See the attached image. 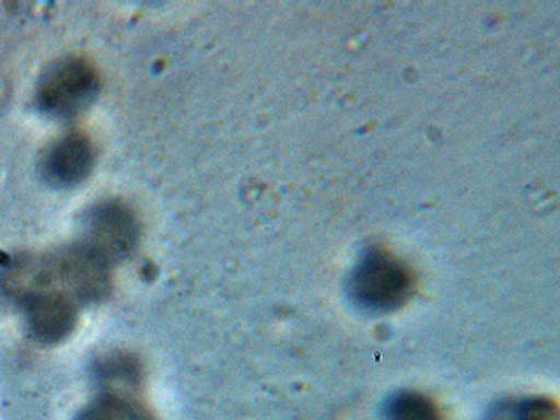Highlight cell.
Returning <instances> with one entry per match:
<instances>
[{
    "label": "cell",
    "mask_w": 560,
    "mask_h": 420,
    "mask_svg": "<svg viewBox=\"0 0 560 420\" xmlns=\"http://www.w3.org/2000/svg\"><path fill=\"white\" fill-rule=\"evenodd\" d=\"M100 78L93 65L69 57L43 73L37 86V104L43 113L58 119L79 117L97 98Z\"/></svg>",
    "instance_id": "6da1fadb"
},
{
    "label": "cell",
    "mask_w": 560,
    "mask_h": 420,
    "mask_svg": "<svg viewBox=\"0 0 560 420\" xmlns=\"http://www.w3.org/2000/svg\"><path fill=\"white\" fill-rule=\"evenodd\" d=\"M412 280L392 255L370 252L350 278V292L360 306L385 312L401 306L411 292Z\"/></svg>",
    "instance_id": "7a4b0ae2"
},
{
    "label": "cell",
    "mask_w": 560,
    "mask_h": 420,
    "mask_svg": "<svg viewBox=\"0 0 560 420\" xmlns=\"http://www.w3.org/2000/svg\"><path fill=\"white\" fill-rule=\"evenodd\" d=\"M139 226L133 213L118 202H103L89 210L82 243L107 259L121 261L137 247Z\"/></svg>",
    "instance_id": "3957f363"
},
{
    "label": "cell",
    "mask_w": 560,
    "mask_h": 420,
    "mask_svg": "<svg viewBox=\"0 0 560 420\" xmlns=\"http://www.w3.org/2000/svg\"><path fill=\"white\" fill-rule=\"evenodd\" d=\"M26 315L34 338L49 345L67 339L78 319L73 298L59 290H37L27 294Z\"/></svg>",
    "instance_id": "277c9868"
},
{
    "label": "cell",
    "mask_w": 560,
    "mask_h": 420,
    "mask_svg": "<svg viewBox=\"0 0 560 420\" xmlns=\"http://www.w3.org/2000/svg\"><path fill=\"white\" fill-rule=\"evenodd\" d=\"M94 166L92 142L83 133H69L45 150L42 175L54 187L68 188L83 183Z\"/></svg>",
    "instance_id": "5b68a950"
},
{
    "label": "cell",
    "mask_w": 560,
    "mask_h": 420,
    "mask_svg": "<svg viewBox=\"0 0 560 420\" xmlns=\"http://www.w3.org/2000/svg\"><path fill=\"white\" fill-rule=\"evenodd\" d=\"M112 264L102 255L80 242L59 255L57 269L73 298L96 300L108 288V271Z\"/></svg>",
    "instance_id": "8992f818"
},
{
    "label": "cell",
    "mask_w": 560,
    "mask_h": 420,
    "mask_svg": "<svg viewBox=\"0 0 560 420\" xmlns=\"http://www.w3.org/2000/svg\"><path fill=\"white\" fill-rule=\"evenodd\" d=\"M387 420H443L436 405L413 392H401L393 395L385 405Z\"/></svg>",
    "instance_id": "52a82bcc"
},
{
    "label": "cell",
    "mask_w": 560,
    "mask_h": 420,
    "mask_svg": "<svg viewBox=\"0 0 560 420\" xmlns=\"http://www.w3.org/2000/svg\"><path fill=\"white\" fill-rule=\"evenodd\" d=\"M79 420H152L138 404L107 394L89 405Z\"/></svg>",
    "instance_id": "ba28073f"
},
{
    "label": "cell",
    "mask_w": 560,
    "mask_h": 420,
    "mask_svg": "<svg viewBox=\"0 0 560 420\" xmlns=\"http://www.w3.org/2000/svg\"><path fill=\"white\" fill-rule=\"evenodd\" d=\"M135 370L132 360L127 358H115L105 360L102 364V377L105 380H121V382H131Z\"/></svg>",
    "instance_id": "9c48e42d"
},
{
    "label": "cell",
    "mask_w": 560,
    "mask_h": 420,
    "mask_svg": "<svg viewBox=\"0 0 560 420\" xmlns=\"http://www.w3.org/2000/svg\"><path fill=\"white\" fill-rule=\"evenodd\" d=\"M516 420H559L557 408L548 401H529L520 408Z\"/></svg>",
    "instance_id": "30bf717a"
}]
</instances>
